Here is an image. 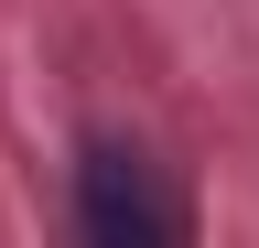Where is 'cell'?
<instances>
[{
	"label": "cell",
	"mask_w": 259,
	"mask_h": 248,
	"mask_svg": "<svg viewBox=\"0 0 259 248\" xmlns=\"http://www.w3.org/2000/svg\"><path fill=\"white\" fill-rule=\"evenodd\" d=\"M76 227H87L97 248H162L184 216H173L162 173H151L130 140H87V151H76Z\"/></svg>",
	"instance_id": "1"
}]
</instances>
